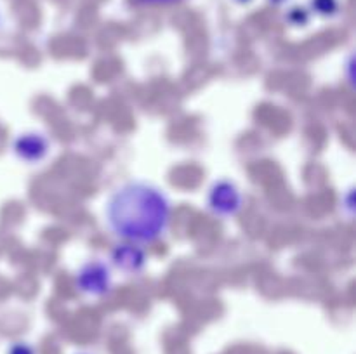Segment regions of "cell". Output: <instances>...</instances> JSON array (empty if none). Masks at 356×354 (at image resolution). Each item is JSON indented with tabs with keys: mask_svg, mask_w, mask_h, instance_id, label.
Listing matches in <instances>:
<instances>
[{
	"mask_svg": "<svg viewBox=\"0 0 356 354\" xmlns=\"http://www.w3.org/2000/svg\"><path fill=\"white\" fill-rule=\"evenodd\" d=\"M104 217L118 238L146 245L165 235L170 222V201L153 184L131 180L110 194Z\"/></svg>",
	"mask_w": 356,
	"mask_h": 354,
	"instance_id": "1",
	"label": "cell"
},
{
	"mask_svg": "<svg viewBox=\"0 0 356 354\" xmlns=\"http://www.w3.org/2000/svg\"><path fill=\"white\" fill-rule=\"evenodd\" d=\"M49 151V141L42 134L37 132H28V134H21L19 137L14 141V153L17 158L24 160L28 163L40 162Z\"/></svg>",
	"mask_w": 356,
	"mask_h": 354,
	"instance_id": "4",
	"label": "cell"
},
{
	"mask_svg": "<svg viewBox=\"0 0 356 354\" xmlns=\"http://www.w3.org/2000/svg\"><path fill=\"white\" fill-rule=\"evenodd\" d=\"M113 260L118 267L124 271H138L145 264L141 250L136 248L134 245H122L113 252Z\"/></svg>",
	"mask_w": 356,
	"mask_h": 354,
	"instance_id": "5",
	"label": "cell"
},
{
	"mask_svg": "<svg viewBox=\"0 0 356 354\" xmlns=\"http://www.w3.org/2000/svg\"><path fill=\"white\" fill-rule=\"evenodd\" d=\"M9 354H33V349H31L28 344L17 342V344H14L13 347H10Z\"/></svg>",
	"mask_w": 356,
	"mask_h": 354,
	"instance_id": "7",
	"label": "cell"
},
{
	"mask_svg": "<svg viewBox=\"0 0 356 354\" xmlns=\"http://www.w3.org/2000/svg\"><path fill=\"white\" fill-rule=\"evenodd\" d=\"M238 2H249V0H238Z\"/></svg>",
	"mask_w": 356,
	"mask_h": 354,
	"instance_id": "9",
	"label": "cell"
},
{
	"mask_svg": "<svg viewBox=\"0 0 356 354\" xmlns=\"http://www.w3.org/2000/svg\"><path fill=\"white\" fill-rule=\"evenodd\" d=\"M209 207L212 208V212L225 217L235 215L242 207V194L236 189L235 184L228 180H219L209 193Z\"/></svg>",
	"mask_w": 356,
	"mask_h": 354,
	"instance_id": "2",
	"label": "cell"
},
{
	"mask_svg": "<svg viewBox=\"0 0 356 354\" xmlns=\"http://www.w3.org/2000/svg\"><path fill=\"white\" fill-rule=\"evenodd\" d=\"M312 7L322 16H332L339 9V0H312Z\"/></svg>",
	"mask_w": 356,
	"mask_h": 354,
	"instance_id": "6",
	"label": "cell"
},
{
	"mask_svg": "<svg viewBox=\"0 0 356 354\" xmlns=\"http://www.w3.org/2000/svg\"><path fill=\"white\" fill-rule=\"evenodd\" d=\"M111 285V276L103 262H89L79 271L76 287L87 295L106 294Z\"/></svg>",
	"mask_w": 356,
	"mask_h": 354,
	"instance_id": "3",
	"label": "cell"
},
{
	"mask_svg": "<svg viewBox=\"0 0 356 354\" xmlns=\"http://www.w3.org/2000/svg\"><path fill=\"white\" fill-rule=\"evenodd\" d=\"M271 2H275V3H282V2H285V0H271Z\"/></svg>",
	"mask_w": 356,
	"mask_h": 354,
	"instance_id": "8",
	"label": "cell"
}]
</instances>
